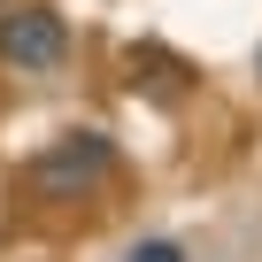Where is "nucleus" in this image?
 <instances>
[{
  "instance_id": "obj_1",
  "label": "nucleus",
  "mask_w": 262,
  "mask_h": 262,
  "mask_svg": "<svg viewBox=\"0 0 262 262\" xmlns=\"http://www.w3.org/2000/svg\"><path fill=\"white\" fill-rule=\"evenodd\" d=\"M108 170H116V147L100 139V131H62V139L31 162V185H39L47 201H85Z\"/></svg>"
},
{
  "instance_id": "obj_2",
  "label": "nucleus",
  "mask_w": 262,
  "mask_h": 262,
  "mask_svg": "<svg viewBox=\"0 0 262 262\" xmlns=\"http://www.w3.org/2000/svg\"><path fill=\"white\" fill-rule=\"evenodd\" d=\"M70 54V24L54 8H16V16H0V62H16V70H54Z\"/></svg>"
},
{
  "instance_id": "obj_3",
  "label": "nucleus",
  "mask_w": 262,
  "mask_h": 262,
  "mask_svg": "<svg viewBox=\"0 0 262 262\" xmlns=\"http://www.w3.org/2000/svg\"><path fill=\"white\" fill-rule=\"evenodd\" d=\"M123 262H185V247H178V239H139Z\"/></svg>"
}]
</instances>
